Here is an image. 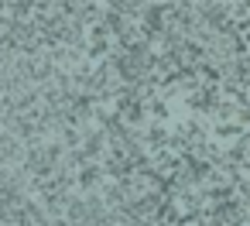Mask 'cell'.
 <instances>
[{"label":"cell","mask_w":250,"mask_h":226,"mask_svg":"<svg viewBox=\"0 0 250 226\" xmlns=\"http://www.w3.org/2000/svg\"><path fill=\"white\" fill-rule=\"evenodd\" d=\"M89 110H93L103 123H110V120L117 117V110H120V96H106V93H100V96L89 100Z\"/></svg>","instance_id":"cell-1"},{"label":"cell","mask_w":250,"mask_h":226,"mask_svg":"<svg viewBox=\"0 0 250 226\" xmlns=\"http://www.w3.org/2000/svg\"><path fill=\"white\" fill-rule=\"evenodd\" d=\"M226 21L236 28V24H247L250 21V4H226Z\"/></svg>","instance_id":"cell-2"}]
</instances>
